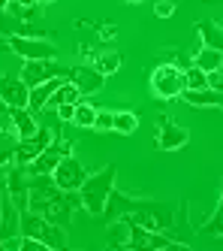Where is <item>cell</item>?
<instances>
[{"instance_id": "7402d4cb", "label": "cell", "mask_w": 223, "mask_h": 251, "mask_svg": "<svg viewBox=\"0 0 223 251\" xmlns=\"http://www.w3.org/2000/svg\"><path fill=\"white\" fill-rule=\"evenodd\" d=\"M18 251H51L43 239L36 236H22V242H18Z\"/></svg>"}, {"instance_id": "5b68a950", "label": "cell", "mask_w": 223, "mask_h": 251, "mask_svg": "<svg viewBox=\"0 0 223 251\" xmlns=\"http://www.w3.org/2000/svg\"><path fill=\"white\" fill-rule=\"evenodd\" d=\"M54 182H58V188L61 191H76L79 194V188L85 185V178H88V173H85V167L79 164L72 154H67V157H61V164L54 167Z\"/></svg>"}, {"instance_id": "603a6c76", "label": "cell", "mask_w": 223, "mask_h": 251, "mask_svg": "<svg viewBox=\"0 0 223 251\" xmlns=\"http://www.w3.org/2000/svg\"><path fill=\"white\" fill-rule=\"evenodd\" d=\"M208 233H223V194H220V203H217V212H214V221L208 224Z\"/></svg>"}, {"instance_id": "7a4b0ae2", "label": "cell", "mask_w": 223, "mask_h": 251, "mask_svg": "<svg viewBox=\"0 0 223 251\" xmlns=\"http://www.w3.org/2000/svg\"><path fill=\"white\" fill-rule=\"evenodd\" d=\"M151 88H154V94L163 97V100H178L184 94V73L175 64H163V67L154 70Z\"/></svg>"}, {"instance_id": "cb8c5ba5", "label": "cell", "mask_w": 223, "mask_h": 251, "mask_svg": "<svg viewBox=\"0 0 223 251\" xmlns=\"http://www.w3.org/2000/svg\"><path fill=\"white\" fill-rule=\"evenodd\" d=\"M154 12H157V19H169V15L175 12V3H172V0H157Z\"/></svg>"}, {"instance_id": "d6986e66", "label": "cell", "mask_w": 223, "mask_h": 251, "mask_svg": "<svg viewBox=\"0 0 223 251\" xmlns=\"http://www.w3.org/2000/svg\"><path fill=\"white\" fill-rule=\"evenodd\" d=\"M136 127H139V115L136 112H115V130L118 133L130 136V133H136Z\"/></svg>"}, {"instance_id": "44dd1931", "label": "cell", "mask_w": 223, "mask_h": 251, "mask_svg": "<svg viewBox=\"0 0 223 251\" xmlns=\"http://www.w3.org/2000/svg\"><path fill=\"white\" fill-rule=\"evenodd\" d=\"M97 130H115V112H106V109H97V121H94Z\"/></svg>"}, {"instance_id": "4dcf8cb0", "label": "cell", "mask_w": 223, "mask_h": 251, "mask_svg": "<svg viewBox=\"0 0 223 251\" xmlns=\"http://www.w3.org/2000/svg\"><path fill=\"white\" fill-rule=\"evenodd\" d=\"M0 194H3V191H0Z\"/></svg>"}, {"instance_id": "6da1fadb", "label": "cell", "mask_w": 223, "mask_h": 251, "mask_svg": "<svg viewBox=\"0 0 223 251\" xmlns=\"http://www.w3.org/2000/svg\"><path fill=\"white\" fill-rule=\"evenodd\" d=\"M115 176H118L115 164H112V167H103L100 173L88 176L85 185L79 188L82 206H85L90 215H94V218H103V209H106V203H109V194L115 191Z\"/></svg>"}, {"instance_id": "ac0fdd59", "label": "cell", "mask_w": 223, "mask_h": 251, "mask_svg": "<svg viewBox=\"0 0 223 251\" xmlns=\"http://www.w3.org/2000/svg\"><path fill=\"white\" fill-rule=\"evenodd\" d=\"M202 88H208V73H202L199 67L184 70V91H202Z\"/></svg>"}, {"instance_id": "f1b7e54d", "label": "cell", "mask_w": 223, "mask_h": 251, "mask_svg": "<svg viewBox=\"0 0 223 251\" xmlns=\"http://www.w3.org/2000/svg\"><path fill=\"white\" fill-rule=\"evenodd\" d=\"M40 3H54V0H40Z\"/></svg>"}, {"instance_id": "52a82bcc", "label": "cell", "mask_w": 223, "mask_h": 251, "mask_svg": "<svg viewBox=\"0 0 223 251\" xmlns=\"http://www.w3.org/2000/svg\"><path fill=\"white\" fill-rule=\"evenodd\" d=\"M54 136H51V130L48 127H40L33 136H27V139H18L15 142V157H18V164H30L33 157H40L45 149H48V142H51Z\"/></svg>"}, {"instance_id": "4fadbf2b", "label": "cell", "mask_w": 223, "mask_h": 251, "mask_svg": "<svg viewBox=\"0 0 223 251\" xmlns=\"http://www.w3.org/2000/svg\"><path fill=\"white\" fill-rule=\"evenodd\" d=\"M9 118H12V124H15V133H18V139H27V136H33L36 130V121H33V112L27 109V106H18V109H9Z\"/></svg>"}, {"instance_id": "9c48e42d", "label": "cell", "mask_w": 223, "mask_h": 251, "mask_svg": "<svg viewBox=\"0 0 223 251\" xmlns=\"http://www.w3.org/2000/svg\"><path fill=\"white\" fill-rule=\"evenodd\" d=\"M160 127H157V149H163V151H172V149H181V146H187V130L184 127H178V124H172V118H160L157 121Z\"/></svg>"}, {"instance_id": "5bb4252c", "label": "cell", "mask_w": 223, "mask_h": 251, "mask_svg": "<svg viewBox=\"0 0 223 251\" xmlns=\"http://www.w3.org/2000/svg\"><path fill=\"white\" fill-rule=\"evenodd\" d=\"M193 67H199L202 73H214V70H223V51L202 46L196 55H193Z\"/></svg>"}, {"instance_id": "4316f807", "label": "cell", "mask_w": 223, "mask_h": 251, "mask_svg": "<svg viewBox=\"0 0 223 251\" xmlns=\"http://www.w3.org/2000/svg\"><path fill=\"white\" fill-rule=\"evenodd\" d=\"M12 3H18V6H36L40 0H12Z\"/></svg>"}, {"instance_id": "83f0119b", "label": "cell", "mask_w": 223, "mask_h": 251, "mask_svg": "<svg viewBox=\"0 0 223 251\" xmlns=\"http://www.w3.org/2000/svg\"><path fill=\"white\" fill-rule=\"evenodd\" d=\"M6 6H9V0H0V12H3Z\"/></svg>"}, {"instance_id": "3957f363", "label": "cell", "mask_w": 223, "mask_h": 251, "mask_svg": "<svg viewBox=\"0 0 223 251\" xmlns=\"http://www.w3.org/2000/svg\"><path fill=\"white\" fill-rule=\"evenodd\" d=\"M9 49L24 61H54V46L45 37H9Z\"/></svg>"}, {"instance_id": "484cf974", "label": "cell", "mask_w": 223, "mask_h": 251, "mask_svg": "<svg viewBox=\"0 0 223 251\" xmlns=\"http://www.w3.org/2000/svg\"><path fill=\"white\" fill-rule=\"evenodd\" d=\"M208 88H211V91H220V94H223V70H214V73H208Z\"/></svg>"}, {"instance_id": "9a60e30c", "label": "cell", "mask_w": 223, "mask_h": 251, "mask_svg": "<svg viewBox=\"0 0 223 251\" xmlns=\"http://www.w3.org/2000/svg\"><path fill=\"white\" fill-rule=\"evenodd\" d=\"M199 37H202V46L223 51V30H220V25H214V22H202V25H199Z\"/></svg>"}, {"instance_id": "8fae6325", "label": "cell", "mask_w": 223, "mask_h": 251, "mask_svg": "<svg viewBox=\"0 0 223 251\" xmlns=\"http://www.w3.org/2000/svg\"><path fill=\"white\" fill-rule=\"evenodd\" d=\"M69 82L82 91V97L85 94H97L100 88H103V82H106V76L100 73L97 67H76L72 70V76H69Z\"/></svg>"}, {"instance_id": "277c9868", "label": "cell", "mask_w": 223, "mask_h": 251, "mask_svg": "<svg viewBox=\"0 0 223 251\" xmlns=\"http://www.w3.org/2000/svg\"><path fill=\"white\" fill-rule=\"evenodd\" d=\"M67 154H69V142L61 139V136H54V139L48 142V149H45L40 157H33L30 164H27V173H30V176L54 173V167H58V164H61V157H67Z\"/></svg>"}, {"instance_id": "30bf717a", "label": "cell", "mask_w": 223, "mask_h": 251, "mask_svg": "<svg viewBox=\"0 0 223 251\" xmlns=\"http://www.w3.org/2000/svg\"><path fill=\"white\" fill-rule=\"evenodd\" d=\"M51 76H64V70L54 67V61H24L22 76H18V79H22L27 88H36L40 82H45Z\"/></svg>"}, {"instance_id": "8992f818", "label": "cell", "mask_w": 223, "mask_h": 251, "mask_svg": "<svg viewBox=\"0 0 223 251\" xmlns=\"http://www.w3.org/2000/svg\"><path fill=\"white\" fill-rule=\"evenodd\" d=\"M133 218L148 227V230H169L172 227V206H160V203H136Z\"/></svg>"}, {"instance_id": "f546056e", "label": "cell", "mask_w": 223, "mask_h": 251, "mask_svg": "<svg viewBox=\"0 0 223 251\" xmlns=\"http://www.w3.org/2000/svg\"><path fill=\"white\" fill-rule=\"evenodd\" d=\"M127 3H139V0H127Z\"/></svg>"}, {"instance_id": "ba28073f", "label": "cell", "mask_w": 223, "mask_h": 251, "mask_svg": "<svg viewBox=\"0 0 223 251\" xmlns=\"http://www.w3.org/2000/svg\"><path fill=\"white\" fill-rule=\"evenodd\" d=\"M0 100H3L6 109H18V106H27L30 100V88L15 79V76H3L0 79Z\"/></svg>"}, {"instance_id": "d4e9b609", "label": "cell", "mask_w": 223, "mask_h": 251, "mask_svg": "<svg viewBox=\"0 0 223 251\" xmlns=\"http://www.w3.org/2000/svg\"><path fill=\"white\" fill-rule=\"evenodd\" d=\"M72 115H76V103H61L58 106V118L61 121H69L72 124Z\"/></svg>"}, {"instance_id": "ffe728a7", "label": "cell", "mask_w": 223, "mask_h": 251, "mask_svg": "<svg viewBox=\"0 0 223 251\" xmlns=\"http://www.w3.org/2000/svg\"><path fill=\"white\" fill-rule=\"evenodd\" d=\"M118 67H121V55H118V51H103V55L97 58V70L103 76H115Z\"/></svg>"}, {"instance_id": "7c38bea8", "label": "cell", "mask_w": 223, "mask_h": 251, "mask_svg": "<svg viewBox=\"0 0 223 251\" xmlns=\"http://www.w3.org/2000/svg\"><path fill=\"white\" fill-rule=\"evenodd\" d=\"M64 82H67V76H51V79L40 82L36 88H30L27 109H30V112H40V109H45V106H48V100H51V94L58 91V88H61Z\"/></svg>"}, {"instance_id": "2e32d148", "label": "cell", "mask_w": 223, "mask_h": 251, "mask_svg": "<svg viewBox=\"0 0 223 251\" xmlns=\"http://www.w3.org/2000/svg\"><path fill=\"white\" fill-rule=\"evenodd\" d=\"M79 100H82V91H79V88H76V85H72V82L67 79V82H64V85L58 88V91L51 94L48 106H54V109H58L61 103H79Z\"/></svg>"}, {"instance_id": "e0dca14e", "label": "cell", "mask_w": 223, "mask_h": 251, "mask_svg": "<svg viewBox=\"0 0 223 251\" xmlns=\"http://www.w3.org/2000/svg\"><path fill=\"white\" fill-rule=\"evenodd\" d=\"M94 121H97V109L90 103L79 100L76 103V115H72V124H76V127H94Z\"/></svg>"}]
</instances>
